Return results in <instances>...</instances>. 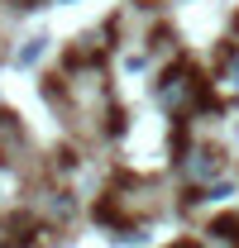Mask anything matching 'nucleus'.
<instances>
[{
  "label": "nucleus",
  "mask_w": 239,
  "mask_h": 248,
  "mask_svg": "<svg viewBox=\"0 0 239 248\" xmlns=\"http://www.w3.org/2000/svg\"><path fill=\"white\" fill-rule=\"evenodd\" d=\"M220 95H230V100H239V48L225 58V72H220Z\"/></svg>",
  "instance_id": "3"
},
{
  "label": "nucleus",
  "mask_w": 239,
  "mask_h": 248,
  "mask_svg": "<svg viewBox=\"0 0 239 248\" xmlns=\"http://www.w3.org/2000/svg\"><path fill=\"white\" fill-rule=\"evenodd\" d=\"M153 95H158V105L168 115H196V110H206V81H201V72L191 62H172Z\"/></svg>",
  "instance_id": "1"
},
{
  "label": "nucleus",
  "mask_w": 239,
  "mask_h": 248,
  "mask_svg": "<svg viewBox=\"0 0 239 248\" xmlns=\"http://www.w3.org/2000/svg\"><path fill=\"white\" fill-rule=\"evenodd\" d=\"M230 196H235V186H230V182H215V186H206V191H201V201H210V205H225Z\"/></svg>",
  "instance_id": "5"
},
{
  "label": "nucleus",
  "mask_w": 239,
  "mask_h": 248,
  "mask_svg": "<svg viewBox=\"0 0 239 248\" xmlns=\"http://www.w3.org/2000/svg\"><path fill=\"white\" fill-rule=\"evenodd\" d=\"M43 48H48V38H29V43L15 53V62H19V67H34V62L43 58Z\"/></svg>",
  "instance_id": "4"
},
{
  "label": "nucleus",
  "mask_w": 239,
  "mask_h": 248,
  "mask_svg": "<svg viewBox=\"0 0 239 248\" xmlns=\"http://www.w3.org/2000/svg\"><path fill=\"white\" fill-rule=\"evenodd\" d=\"M215 172H220V153H215V148H191V153L182 157V177H187V182L210 186Z\"/></svg>",
  "instance_id": "2"
}]
</instances>
